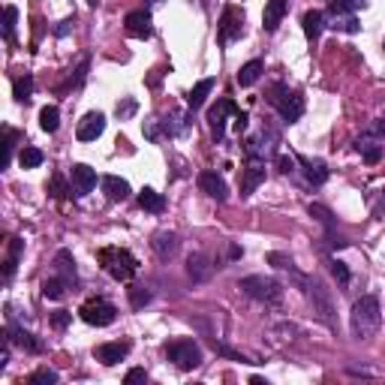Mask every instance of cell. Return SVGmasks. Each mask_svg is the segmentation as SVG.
Wrapping results in <instances>:
<instances>
[{"label":"cell","instance_id":"obj_1","mask_svg":"<svg viewBox=\"0 0 385 385\" xmlns=\"http://www.w3.org/2000/svg\"><path fill=\"white\" fill-rule=\"evenodd\" d=\"M382 322V307H379V298L377 295H361L356 304H352V313H349V328H352V337L356 340H368L377 334Z\"/></svg>","mask_w":385,"mask_h":385},{"label":"cell","instance_id":"obj_2","mask_svg":"<svg viewBox=\"0 0 385 385\" xmlns=\"http://www.w3.org/2000/svg\"><path fill=\"white\" fill-rule=\"evenodd\" d=\"M97 262L103 265L108 277H115L118 283H130L139 274V259L130 253L127 247H99L97 250Z\"/></svg>","mask_w":385,"mask_h":385},{"label":"cell","instance_id":"obj_3","mask_svg":"<svg viewBox=\"0 0 385 385\" xmlns=\"http://www.w3.org/2000/svg\"><path fill=\"white\" fill-rule=\"evenodd\" d=\"M268 106L277 108V115H280L283 124H295V120H301V115H304L301 94H298V90H292L289 85H283V82L268 88Z\"/></svg>","mask_w":385,"mask_h":385},{"label":"cell","instance_id":"obj_4","mask_svg":"<svg viewBox=\"0 0 385 385\" xmlns=\"http://www.w3.org/2000/svg\"><path fill=\"white\" fill-rule=\"evenodd\" d=\"M238 289L244 292L247 298L265 304V307H280V301H283V286L274 277H265V274L244 277V280L238 283Z\"/></svg>","mask_w":385,"mask_h":385},{"label":"cell","instance_id":"obj_5","mask_svg":"<svg viewBox=\"0 0 385 385\" xmlns=\"http://www.w3.org/2000/svg\"><path fill=\"white\" fill-rule=\"evenodd\" d=\"M304 295H307L313 313H316V319L322 322L326 328L337 331V316H334V301H331V292L326 289V283L319 277H307V286H304Z\"/></svg>","mask_w":385,"mask_h":385},{"label":"cell","instance_id":"obj_6","mask_svg":"<svg viewBox=\"0 0 385 385\" xmlns=\"http://www.w3.org/2000/svg\"><path fill=\"white\" fill-rule=\"evenodd\" d=\"M166 358L175 364L178 370H196L202 361H205V356H202V346L196 340H172L166 343Z\"/></svg>","mask_w":385,"mask_h":385},{"label":"cell","instance_id":"obj_7","mask_svg":"<svg viewBox=\"0 0 385 385\" xmlns=\"http://www.w3.org/2000/svg\"><path fill=\"white\" fill-rule=\"evenodd\" d=\"M277 145H280V133L274 127H262L256 136L244 139V157L247 160H262L265 163L268 157H277Z\"/></svg>","mask_w":385,"mask_h":385},{"label":"cell","instance_id":"obj_8","mask_svg":"<svg viewBox=\"0 0 385 385\" xmlns=\"http://www.w3.org/2000/svg\"><path fill=\"white\" fill-rule=\"evenodd\" d=\"M241 34H244V9L235 4H226L220 13V22H217V43L232 46L235 39H241Z\"/></svg>","mask_w":385,"mask_h":385},{"label":"cell","instance_id":"obj_9","mask_svg":"<svg viewBox=\"0 0 385 385\" xmlns=\"http://www.w3.org/2000/svg\"><path fill=\"white\" fill-rule=\"evenodd\" d=\"M78 316H82L88 326H97V328H106V326H111V322L118 319V307L111 304L108 298H99V295H94V298H88L82 307H78Z\"/></svg>","mask_w":385,"mask_h":385},{"label":"cell","instance_id":"obj_10","mask_svg":"<svg viewBox=\"0 0 385 385\" xmlns=\"http://www.w3.org/2000/svg\"><path fill=\"white\" fill-rule=\"evenodd\" d=\"M238 111H241V108L232 103L229 97H220L217 106L208 111V127H211V136H214L217 145H220L223 139H226V118H229V115H238Z\"/></svg>","mask_w":385,"mask_h":385},{"label":"cell","instance_id":"obj_11","mask_svg":"<svg viewBox=\"0 0 385 385\" xmlns=\"http://www.w3.org/2000/svg\"><path fill=\"white\" fill-rule=\"evenodd\" d=\"M6 319H9V322H6V340L13 343V346H18V349L30 352V356L43 352V340H36L30 331H24V328L15 322V316H6Z\"/></svg>","mask_w":385,"mask_h":385},{"label":"cell","instance_id":"obj_12","mask_svg":"<svg viewBox=\"0 0 385 385\" xmlns=\"http://www.w3.org/2000/svg\"><path fill=\"white\" fill-rule=\"evenodd\" d=\"M130 349H133V343H130V340L99 343V346L94 349V358H97L99 364H106V368H115V364H120V361L130 356Z\"/></svg>","mask_w":385,"mask_h":385},{"label":"cell","instance_id":"obj_13","mask_svg":"<svg viewBox=\"0 0 385 385\" xmlns=\"http://www.w3.org/2000/svg\"><path fill=\"white\" fill-rule=\"evenodd\" d=\"M124 27H127V34L136 36V39H150V36H154V18H150L148 9H133V13H127Z\"/></svg>","mask_w":385,"mask_h":385},{"label":"cell","instance_id":"obj_14","mask_svg":"<svg viewBox=\"0 0 385 385\" xmlns=\"http://www.w3.org/2000/svg\"><path fill=\"white\" fill-rule=\"evenodd\" d=\"M103 133H106V115H103V111H88V115L78 120L76 139L78 141H97Z\"/></svg>","mask_w":385,"mask_h":385},{"label":"cell","instance_id":"obj_15","mask_svg":"<svg viewBox=\"0 0 385 385\" xmlns=\"http://www.w3.org/2000/svg\"><path fill=\"white\" fill-rule=\"evenodd\" d=\"M69 181H73V192L78 199H85L88 192H94L97 187V172L90 169L88 163H76L73 169H69Z\"/></svg>","mask_w":385,"mask_h":385},{"label":"cell","instance_id":"obj_16","mask_svg":"<svg viewBox=\"0 0 385 385\" xmlns=\"http://www.w3.org/2000/svg\"><path fill=\"white\" fill-rule=\"evenodd\" d=\"M298 166H301V175L307 181L310 187H322L328 181V166L322 160H313V157H304V154H295Z\"/></svg>","mask_w":385,"mask_h":385},{"label":"cell","instance_id":"obj_17","mask_svg":"<svg viewBox=\"0 0 385 385\" xmlns=\"http://www.w3.org/2000/svg\"><path fill=\"white\" fill-rule=\"evenodd\" d=\"M259 184H265V163L262 160H247V166L241 169V196L256 192Z\"/></svg>","mask_w":385,"mask_h":385},{"label":"cell","instance_id":"obj_18","mask_svg":"<svg viewBox=\"0 0 385 385\" xmlns=\"http://www.w3.org/2000/svg\"><path fill=\"white\" fill-rule=\"evenodd\" d=\"M199 190L205 192V196L217 199V202H226V199H229V187H226V181H223L214 169L199 172Z\"/></svg>","mask_w":385,"mask_h":385},{"label":"cell","instance_id":"obj_19","mask_svg":"<svg viewBox=\"0 0 385 385\" xmlns=\"http://www.w3.org/2000/svg\"><path fill=\"white\" fill-rule=\"evenodd\" d=\"M214 268H217V265L205 256V253H192V256L187 259V274H190L192 283H205V280H211Z\"/></svg>","mask_w":385,"mask_h":385},{"label":"cell","instance_id":"obj_20","mask_svg":"<svg viewBox=\"0 0 385 385\" xmlns=\"http://www.w3.org/2000/svg\"><path fill=\"white\" fill-rule=\"evenodd\" d=\"M55 274L60 280H66V286H78V271H76V259H73V253L69 250H57V256H55Z\"/></svg>","mask_w":385,"mask_h":385},{"label":"cell","instance_id":"obj_21","mask_svg":"<svg viewBox=\"0 0 385 385\" xmlns=\"http://www.w3.org/2000/svg\"><path fill=\"white\" fill-rule=\"evenodd\" d=\"M150 247H154V253L163 262H169L172 256H178V250H181V238L175 235V232H157L154 241H150Z\"/></svg>","mask_w":385,"mask_h":385},{"label":"cell","instance_id":"obj_22","mask_svg":"<svg viewBox=\"0 0 385 385\" xmlns=\"http://www.w3.org/2000/svg\"><path fill=\"white\" fill-rule=\"evenodd\" d=\"M289 9V0H268L265 4V13H262V30H268V34H274L280 27L283 15H286Z\"/></svg>","mask_w":385,"mask_h":385},{"label":"cell","instance_id":"obj_23","mask_svg":"<svg viewBox=\"0 0 385 385\" xmlns=\"http://www.w3.org/2000/svg\"><path fill=\"white\" fill-rule=\"evenodd\" d=\"M301 24H304V36H307L310 43H316V39L322 36V30L328 27V18H326L322 9H310V13H304Z\"/></svg>","mask_w":385,"mask_h":385},{"label":"cell","instance_id":"obj_24","mask_svg":"<svg viewBox=\"0 0 385 385\" xmlns=\"http://www.w3.org/2000/svg\"><path fill=\"white\" fill-rule=\"evenodd\" d=\"M103 192L111 202H124V199L133 196V187H130L124 178H118V175H106L103 178Z\"/></svg>","mask_w":385,"mask_h":385},{"label":"cell","instance_id":"obj_25","mask_svg":"<svg viewBox=\"0 0 385 385\" xmlns=\"http://www.w3.org/2000/svg\"><path fill=\"white\" fill-rule=\"evenodd\" d=\"M326 18H328V27L340 30V34H358L361 30L356 13H326Z\"/></svg>","mask_w":385,"mask_h":385},{"label":"cell","instance_id":"obj_26","mask_svg":"<svg viewBox=\"0 0 385 385\" xmlns=\"http://www.w3.org/2000/svg\"><path fill=\"white\" fill-rule=\"evenodd\" d=\"M22 250H24V241H22V238H9L6 262H4V283H9V280L15 277V268H18V259H22Z\"/></svg>","mask_w":385,"mask_h":385},{"label":"cell","instance_id":"obj_27","mask_svg":"<svg viewBox=\"0 0 385 385\" xmlns=\"http://www.w3.org/2000/svg\"><path fill=\"white\" fill-rule=\"evenodd\" d=\"M211 90H214V78H202L199 85H192V90L187 94V106H190V111H196V108L205 106V99H208Z\"/></svg>","mask_w":385,"mask_h":385},{"label":"cell","instance_id":"obj_28","mask_svg":"<svg viewBox=\"0 0 385 385\" xmlns=\"http://www.w3.org/2000/svg\"><path fill=\"white\" fill-rule=\"evenodd\" d=\"M139 208H141V211H148V214H160V211L166 208V199H163V192H157V190L145 187V190L139 192Z\"/></svg>","mask_w":385,"mask_h":385},{"label":"cell","instance_id":"obj_29","mask_svg":"<svg viewBox=\"0 0 385 385\" xmlns=\"http://www.w3.org/2000/svg\"><path fill=\"white\" fill-rule=\"evenodd\" d=\"M262 73H265V64H262V60H250V64H244L238 69V85L241 88H253L262 78Z\"/></svg>","mask_w":385,"mask_h":385},{"label":"cell","instance_id":"obj_30","mask_svg":"<svg viewBox=\"0 0 385 385\" xmlns=\"http://www.w3.org/2000/svg\"><path fill=\"white\" fill-rule=\"evenodd\" d=\"M187 130H190V118L181 115V111H175V115H169L163 120V133L166 136H187Z\"/></svg>","mask_w":385,"mask_h":385},{"label":"cell","instance_id":"obj_31","mask_svg":"<svg viewBox=\"0 0 385 385\" xmlns=\"http://www.w3.org/2000/svg\"><path fill=\"white\" fill-rule=\"evenodd\" d=\"M43 160H46L43 150L34 148V145H24L22 154H18V166H22V169H39V166H43Z\"/></svg>","mask_w":385,"mask_h":385},{"label":"cell","instance_id":"obj_32","mask_svg":"<svg viewBox=\"0 0 385 385\" xmlns=\"http://www.w3.org/2000/svg\"><path fill=\"white\" fill-rule=\"evenodd\" d=\"M356 148H358V154L364 163H379V157H382V145H377V141H370V139H358L356 141Z\"/></svg>","mask_w":385,"mask_h":385},{"label":"cell","instance_id":"obj_33","mask_svg":"<svg viewBox=\"0 0 385 385\" xmlns=\"http://www.w3.org/2000/svg\"><path fill=\"white\" fill-rule=\"evenodd\" d=\"M66 280H60L57 274L55 277H48V280H43V295L48 298V301H60V298H64L66 295Z\"/></svg>","mask_w":385,"mask_h":385},{"label":"cell","instance_id":"obj_34","mask_svg":"<svg viewBox=\"0 0 385 385\" xmlns=\"http://www.w3.org/2000/svg\"><path fill=\"white\" fill-rule=\"evenodd\" d=\"M39 127H43L46 133H57V127H60V108H57V106H46L43 111H39Z\"/></svg>","mask_w":385,"mask_h":385},{"label":"cell","instance_id":"obj_35","mask_svg":"<svg viewBox=\"0 0 385 385\" xmlns=\"http://www.w3.org/2000/svg\"><path fill=\"white\" fill-rule=\"evenodd\" d=\"M4 163H0V166H9V163H13V154H15V145H18V141H22V133H15V130L13 127H4Z\"/></svg>","mask_w":385,"mask_h":385},{"label":"cell","instance_id":"obj_36","mask_svg":"<svg viewBox=\"0 0 385 385\" xmlns=\"http://www.w3.org/2000/svg\"><path fill=\"white\" fill-rule=\"evenodd\" d=\"M13 94H15V99H18V103H27V99H30V94H34V76H30V73L18 76L15 82H13Z\"/></svg>","mask_w":385,"mask_h":385},{"label":"cell","instance_id":"obj_37","mask_svg":"<svg viewBox=\"0 0 385 385\" xmlns=\"http://www.w3.org/2000/svg\"><path fill=\"white\" fill-rule=\"evenodd\" d=\"M15 24H18V9L6 6L4 9V39L6 43H15Z\"/></svg>","mask_w":385,"mask_h":385},{"label":"cell","instance_id":"obj_38","mask_svg":"<svg viewBox=\"0 0 385 385\" xmlns=\"http://www.w3.org/2000/svg\"><path fill=\"white\" fill-rule=\"evenodd\" d=\"M370 0H331L328 4V13H356V9L368 6Z\"/></svg>","mask_w":385,"mask_h":385},{"label":"cell","instance_id":"obj_39","mask_svg":"<svg viewBox=\"0 0 385 385\" xmlns=\"http://www.w3.org/2000/svg\"><path fill=\"white\" fill-rule=\"evenodd\" d=\"M127 295H130V304H133L136 310H141L145 304H150V292H148L145 286H130Z\"/></svg>","mask_w":385,"mask_h":385},{"label":"cell","instance_id":"obj_40","mask_svg":"<svg viewBox=\"0 0 385 385\" xmlns=\"http://www.w3.org/2000/svg\"><path fill=\"white\" fill-rule=\"evenodd\" d=\"M27 382H30V385H55V382H57V373H55L52 368H39V370L30 373Z\"/></svg>","mask_w":385,"mask_h":385},{"label":"cell","instance_id":"obj_41","mask_svg":"<svg viewBox=\"0 0 385 385\" xmlns=\"http://www.w3.org/2000/svg\"><path fill=\"white\" fill-rule=\"evenodd\" d=\"M310 217H316L326 229H334V214H331L326 205H319V202H313V205H310Z\"/></svg>","mask_w":385,"mask_h":385},{"label":"cell","instance_id":"obj_42","mask_svg":"<svg viewBox=\"0 0 385 385\" xmlns=\"http://www.w3.org/2000/svg\"><path fill=\"white\" fill-rule=\"evenodd\" d=\"M328 265H331V274L337 277V283L340 286H349V280H352V274H349V268L343 265L340 259H328Z\"/></svg>","mask_w":385,"mask_h":385},{"label":"cell","instance_id":"obj_43","mask_svg":"<svg viewBox=\"0 0 385 385\" xmlns=\"http://www.w3.org/2000/svg\"><path fill=\"white\" fill-rule=\"evenodd\" d=\"M48 322H52L55 331H66L69 322H73V313H69V310H55L52 316H48Z\"/></svg>","mask_w":385,"mask_h":385},{"label":"cell","instance_id":"obj_44","mask_svg":"<svg viewBox=\"0 0 385 385\" xmlns=\"http://www.w3.org/2000/svg\"><path fill=\"white\" fill-rule=\"evenodd\" d=\"M48 192H52L55 199H64L66 192H73V190H66V184H64V178H60V175H52V184H48Z\"/></svg>","mask_w":385,"mask_h":385},{"label":"cell","instance_id":"obj_45","mask_svg":"<svg viewBox=\"0 0 385 385\" xmlns=\"http://www.w3.org/2000/svg\"><path fill=\"white\" fill-rule=\"evenodd\" d=\"M274 160H277V166H280V172H283V175H292V172H298V169H295V166H298V160H295V157L277 154Z\"/></svg>","mask_w":385,"mask_h":385},{"label":"cell","instance_id":"obj_46","mask_svg":"<svg viewBox=\"0 0 385 385\" xmlns=\"http://www.w3.org/2000/svg\"><path fill=\"white\" fill-rule=\"evenodd\" d=\"M124 382H127V385H136V382H148V370H145V368H133V370H130L127 377H124Z\"/></svg>","mask_w":385,"mask_h":385},{"label":"cell","instance_id":"obj_47","mask_svg":"<svg viewBox=\"0 0 385 385\" xmlns=\"http://www.w3.org/2000/svg\"><path fill=\"white\" fill-rule=\"evenodd\" d=\"M133 111H136V99H133V97H127L124 103H118V118H120V120L130 118V115H133Z\"/></svg>","mask_w":385,"mask_h":385},{"label":"cell","instance_id":"obj_48","mask_svg":"<svg viewBox=\"0 0 385 385\" xmlns=\"http://www.w3.org/2000/svg\"><path fill=\"white\" fill-rule=\"evenodd\" d=\"M157 133H160V127H157V120H148V124H145V136H148L150 141H154V139H157Z\"/></svg>","mask_w":385,"mask_h":385},{"label":"cell","instance_id":"obj_49","mask_svg":"<svg viewBox=\"0 0 385 385\" xmlns=\"http://www.w3.org/2000/svg\"><path fill=\"white\" fill-rule=\"evenodd\" d=\"M69 27H73V18H64V22L57 24L55 34H57V36H66V34H69Z\"/></svg>","mask_w":385,"mask_h":385},{"label":"cell","instance_id":"obj_50","mask_svg":"<svg viewBox=\"0 0 385 385\" xmlns=\"http://www.w3.org/2000/svg\"><path fill=\"white\" fill-rule=\"evenodd\" d=\"M370 133H373V136H385V118L377 120V124H370Z\"/></svg>","mask_w":385,"mask_h":385},{"label":"cell","instance_id":"obj_51","mask_svg":"<svg viewBox=\"0 0 385 385\" xmlns=\"http://www.w3.org/2000/svg\"><path fill=\"white\" fill-rule=\"evenodd\" d=\"M229 256H232V259H241V256H244V250H241V247H235V244H232V247H229Z\"/></svg>","mask_w":385,"mask_h":385},{"label":"cell","instance_id":"obj_52","mask_svg":"<svg viewBox=\"0 0 385 385\" xmlns=\"http://www.w3.org/2000/svg\"><path fill=\"white\" fill-rule=\"evenodd\" d=\"M150 4H163V0H150Z\"/></svg>","mask_w":385,"mask_h":385},{"label":"cell","instance_id":"obj_53","mask_svg":"<svg viewBox=\"0 0 385 385\" xmlns=\"http://www.w3.org/2000/svg\"><path fill=\"white\" fill-rule=\"evenodd\" d=\"M328 4H331V0H328Z\"/></svg>","mask_w":385,"mask_h":385}]
</instances>
